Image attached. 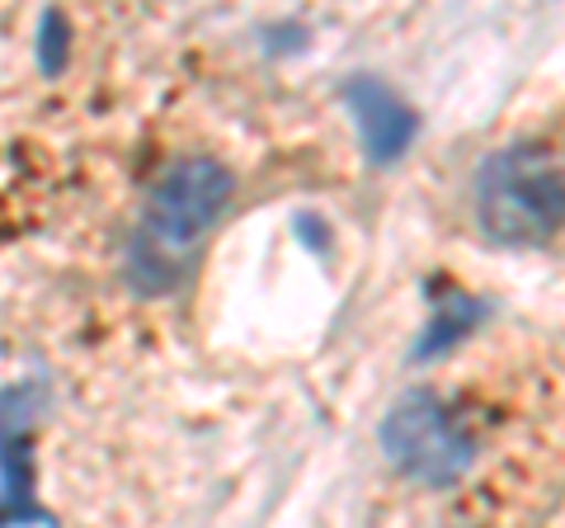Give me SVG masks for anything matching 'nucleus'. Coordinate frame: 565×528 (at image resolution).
Returning <instances> with one entry per match:
<instances>
[{"label": "nucleus", "instance_id": "f257e3e1", "mask_svg": "<svg viewBox=\"0 0 565 528\" xmlns=\"http://www.w3.org/2000/svg\"><path fill=\"white\" fill-rule=\"evenodd\" d=\"M236 175L217 156H180L151 180L132 222L122 278L137 297H170L199 270L212 226L232 208Z\"/></svg>", "mask_w": 565, "mask_h": 528}, {"label": "nucleus", "instance_id": "f03ea898", "mask_svg": "<svg viewBox=\"0 0 565 528\" xmlns=\"http://www.w3.org/2000/svg\"><path fill=\"white\" fill-rule=\"evenodd\" d=\"M471 213L494 245H509V251L546 245L561 232L565 213L556 151L546 142H509L490 151L471 180Z\"/></svg>", "mask_w": 565, "mask_h": 528}, {"label": "nucleus", "instance_id": "7ed1b4c3", "mask_svg": "<svg viewBox=\"0 0 565 528\" xmlns=\"http://www.w3.org/2000/svg\"><path fill=\"white\" fill-rule=\"evenodd\" d=\"M377 448L401 477L419 486H457L476 463V439L429 387H405L377 425Z\"/></svg>", "mask_w": 565, "mask_h": 528}, {"label": "nucleus", "instance_id": "20e7f679", "mask_svg": "<svg viewBox=\"0 0 565 528\" xmlns=\"http://www.w3.org/2000/svg\"><path fill=\"white\" fill-rule=\"evenodd\" d=\"M47 406L43 382H10L0 387V528H62L57 515L39 500V463L33 439L39 415Z\"/></svg>", "mask_w": 565, "mask_h": 528}, {"label": "nucleus", "instance_id": "39448f33", "mask_svg": "<svg viewBox=\"0 0 565 528\" xmlns=\"http://www.w3.org/2000/svg\"><path fill=\"white\" fill-rule=\"evenodd\" d=\"M340 99L353 118L367 166H396L419 137V114L377 76H349L340 85Z\"/></svg>", "mask_w": 565, "mask_h": 528}, {"label": "nucleus", "instance_id": "423d86ee", "mask_svg": "<svg viewBox=\"0 0 565 528\" xmlns=\"http://www.w3.org/2000/svg\"><path fill=\"white\" fill-rule=\"evenodd\" d=\"M486 303L481 297H471V293H462V288H444L434 297V311H429V326L419 330V340H415V349H411V363H429V359H438V355H448L452 345H462L476 326L486 321Z\"/></svg>", "mask_w": 565, "mask_h": 528}]
</instances>
